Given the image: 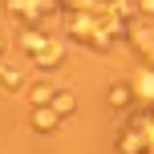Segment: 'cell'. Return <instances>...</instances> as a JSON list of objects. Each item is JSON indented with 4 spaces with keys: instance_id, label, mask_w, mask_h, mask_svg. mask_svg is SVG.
Wrapping results in <instances>:
<instances>
[{
    "instance_id": "cell-1",
    "label": "cell",
    "mask_w": 154,
    "mask_h": 154,
    "mask_svg": "<svg viewBox=\"0 0 154 154\" xmlns=\"http://www.w3.org/2000/svg\"><path fill=\"white\" fill-rule=\"evenodd\" d=\"M65 118L57 114V106H32V130L37 134H49V130H57Z\"/></svg>"
},
{
    "instance_id": "cell-3",
    "label": "cell",
    "mask_w": 154,
    "mask_h": 154,
    "mask_svg": "<svg viewBox=\"0 0 154 154\" xmlns=\"http://www.w3.org/2000/svg\"><path fill=\"white\" fill-rule=\"evenodd\" d=\"M106 97H109V106H114V109H126V106L134 101V89H130L126 81H114V85H109V93H106Z\"/></svg>"
},
{
    "instance_id": "cell-4",
    "label": "cell",
    "mask_w": 154,
    "mask_h": 154,
    "mask_svg": "<svg viewBox=\"0 0 154 154\" xmlns=\"http://www.w3.org/2000/svg\"><path fill=\"white\" fill-rule=\"evenodd\" d=\"M53 97H57V89H53L49 81H37V85L29 89V106H53Z\"/></svg>"
},
{
    "instance_id": "cell-5",
    "label": "cell",
    "mask_w": 154,
    "mask_h": 154,
    "mask_svg": "<svg viewBox=\"0 0 154 154\" xmlns=\"http://www.w3.org/2000/svg\"><path fill=\"white\" fill-rule=\"evenodd\" d=\"M53 106H57V114H61V118H69L73 109H77V97H73L69 89H57V97H53Z\"/></svg>"
},
{
    "instance_id": "cell-2",
    "label": "cell",
    "mask_w": 154,
    "mask_h": 154,
    "mask_svg": "<svg viewBox=\"0 0 154 154\" xmlns=\"http://www.w3.org/2000/svg\"><path fill=\"white\" fill-rule=\"evenodd\" d=\"M32 61H37L41 69H57V65L65 61V49L57 45V41H49V45H41L37 53H32Z\"/></svg>"
},
{
    "instance_id": "cell-7",
    "label": "cell",
    "mask_w": 154,
    "mask_h": 154,
    "mask_svg": "<svg viewBox=\"0 0 154 154\" xmlns=\"http://www.w3.org/2000/svg\"><path fill=\"white\" fill-rule=\"evenodd\" d=\"M142 8H154V0H142Z\"/></svg>"
},
{
    "instance_id": "cell-6",
    "label": "cell",
    "mask_w": 154,
    "mask_h": 154,
    "mask_svg": "<svg viewBox=\"0 0 154 154\" xmlns=\"http://www.w3.org/2000/svg\"><path fill=\"white\" fill-rule=\"evenodd\" d=\"M0 85H8V89H20V69H12V65H0Z\"/></svg>"
},
{
    "instance_id": "cell-8",
    "label": "cell",
    "mask_w": 154,
    "mask_h": 154,
    "mask_svg": "<svg viewBox=\"0 0 154 154\" xmlns=\"http://www.w3.org/2000/svg\"><path fill=\"white\" fill-rule=\"evenodd\" d=\"M0 53H4V32H0Z\"/></svg>"
}]
</instances>
